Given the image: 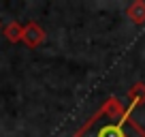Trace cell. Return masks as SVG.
I'll use <instances>...</instances> for the list:
<instances>
[{
  "label": "cell",
  "instance_id": "cell-1",
  "mask_svg": "<svg viewBox=\"0 0 145 137\" xmlns=\"http://www.w3.org/2000/svg\"><path fill=\"white\" fill-rule=\"evenodd\" d=\"M75 137H145V128L132 118L128 105L111 96L81 128H77Z\"/></svg>",
  "mask_w": 145,
  "mask_h": 137
},
{
  "label": "cell",
  "instance_id": "cell-2",
  "mask_svg": "<svg viewBox=\"0 0 145 137\" xmlns=\"http://www.w3.org/2000/svg\"><path fill=\"white\" fill-rule=\"evenodd\" d=\"M47 39L45 30H43L41 24H36V22H28L24 24V34H22V43H26L30 49H34V47L43 45Z\"/></svg>",
  "mask_w": 145,
  "mask_h": 137
},
{
  "label": "cell",
  "instance_id": "cell-4",
  "mask_svg": "<svg viewBox=\"0 0 145 137\" xmlns=\"http://www.w3.org/2000/svg\"><path fill=\"white\" fill-rule=\"evenodd\" d=\"M126 15L132 24H145V0H135L130 7L126 9Z\"/></svg>",
  "mask_w": 145,
  "mask_h": 137
},
{
  "label": "cell",
  "instance_id": "cell-3",
  "mask_svg": "<svg viewBox=\"0 0 145 137\" xmlns=\"http://www.w3.org/2000/svg\"><path fill=\"white\" fill-rule=\"evenodd\" d=\"M126 99H128V109L130 111H135L137 107L145 105V84L143 82H135L132 88L128 90Z\"/></svg>",
  "mask_w": 145,
  "mask_h": 137
},
{
  "label": "cell",
  "instance_id": "cell-5",
  "mask_svg": "<svg viewBox=\"0 0 145 137\" xmlns=\"http://www.w3.org/2000/svg\"><path fill=\"white\" fill-rule=\"evenodd\" d=\"M2 32H5V39L9 43H19L22 41V34H24V26L19 22H9Z\"/></svg>",
  "mask_w": 145,
  "mask_h": 137
}]
</instances>
